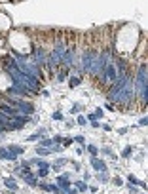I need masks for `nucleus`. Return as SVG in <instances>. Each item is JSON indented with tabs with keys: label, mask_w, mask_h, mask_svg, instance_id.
Returning a JSON list of instances; mask_svg holds the SVG:
<instances>
[{
	"label": "nucleus",
	"mask_w": 148,
	"mask_h": 194,
	"mask_svg": "<svg viewBox=\"0 0 148 194\" xmlns=\"http://www.w3.org/2000/svg\"><path fill=\"white\" fill-rule=\"evenodd\" d=\"M57 187H59V190H63V192H72L70 183H68V175H66V173L57 177Z\"/></svg>",
	"instance_id": "1"
},
{
	"label": "nucleus",
	"mask_w": 148,
	"mask_h": 194,
	"mask_svg": "<svg viewBox=\"0 0 148 194\" xmlns=\"http://www.w3.org/2000/svg\"><path fill=\"white\" fill-rule=\"evenodd\" d=\"M91 167L95 171H106V164L102 162V160H99V158H93V156H91Z\"/></svg>",
	"instance_id": "2"
},
{
	"label": "nucleus",
	"mask_w": 148,
	"mask_h": 194,
	"mask_svg": "<svg viewBox=\"0 0 148 194\" xmlns=\"http://www.w3.org/2000/svg\"><path fill=\"white\" fill-rule=\"evenodd\" d=\"M23 179H25V183H27V185H30V187H36L38 185V175L30 173V171H27V173L23 175Z\"/></svg>",
	"instance_id": "3"
},
{
	"label": "nucleus",
	"mask_w": 148,
	"mask_h": 194,
	"mask_svg": "<svg viewBox=\"0 0 148 194\" xmlns=\"http://www.w3.org/2000/svg\"><path fill=\"white\" fill-rule=\"evenodd\" d=\"M8 151H10L11 154H14L15 158H17V156H21L23 152H25V148H23L21 145H10V147H8Z\"/></svg>",
	"instance_id": "4"
},
{
	"label": "nucleus",
	"mask_w": 148,
	"mask_h": 194,
	"mask_svg": "<svg viewBox=\"0 0 148 194\" xmlns=\"http://www.w3.org/2000/svg\"><path fill=\"white\" fill-rule=\"evenodd\" d=\"M10 29V17L0 11V31H8Z\"/></svg>",
	"instance_id": "5"
},
{
	"label": "nucleus",
	"mask_w": 148,
	"mask_h": 194,
	"mask_svg": "<svg viewBox=\"0 0 148 194\" xmlns=\"http://www.w3.org/2000/svg\"><path fill=\"white\" fill-rule=\"evenodd\" d=\"M0 160H11V162H15V156L14 154H11L10 151H8V148H0Z\"/></svg>",
	"instance_id": "6"
},
{
	"label": "nucleus",
	"mask_w": 148,
	"mask_h": 194,
	"mask_svg": "<svg viewBox=\"0 0 148 194\" xmlns=\"http://www.w3.org/2000/svg\"><path fill=\"white\" fill-rule=\"evenodd\" d=\"M4 185H6L10 190H17V181H15L14 177H6V179H4Z\"/></svg>",
	"instance_id": "7"
},
{
	"label": "nucleus",
	"mask_w": 148,
	"mask_h": 194,
	"mask_svg": "<svg viewBox=\"0 0 148 194\" xmlns=\"http://www.w3.org/2000/svg\"><path fill=\"white\" fill-rule=\"evenodd\" d=\"M36 152H38L40 156H50V154H51V148H46V147L40 145V147L36 148Z\"/></svg>",
	"instance_id": "8"
},
{
	"label": "nucleus",
	"mask_w": 148,
	"mask_h": 194,
	"mask_svg": "<svg viewBox=\"0 0 148 194\" xmlns=\"http://www.w3.org/2000/svg\"><path fill=\"white\" fill-rule=\"evenodd\" d=\"M48 173H50V166H40V169H38V177H48Z\"/></svg>",
	"instance_id": "9"
},
{
	"label": "nucleus",
	"mask_w": 148,
	"mask_h": 194,
	"mask_svg": "<svg viewBox=\"0 0 148 194\" xmlns=\"http://www.w3.org/2000/svg\"><path fill=\"white\" fill-rule=\"evenodd\" d=\"M86 148H87V152H89L91 156H97V154H99V148H97L95 145H87Z\"/></svg>",
	"instance_id": "10"
},
{
	"label": "nucleus",
	"mask_w": 148,
	"mask_h": 194,
	"mask_svg": "<svg viewBox=\"0 0 148 194\" xmlns=\"http://www.w3.org/2000/svg\"><path fill=\"white\" fill-rule=\"evenodd\" d=\"M76 188H78V190H82V192H86V190H87L86 181H76Z\"/></svg>",
	"instance_id": "11"
},
{
	"label": "nucleus",
	"mask_w": 148,
	"mask_h": 194,
	"mask_svg": "<svg viewBox=\"0 0 148 194\" xmlns=\"http://www.w3.org/2000/svg\"><path fill=\"white\" fill-rule=\"evenodd\" d=\"M80 82H82V78H80V76H72V78H70V88H74V86H78Z\"/></svg>",
	"instance_id": "12"
},
{
	"label": "nucleus",
	"mask_w": 148,
	"mask_h": 194,
	"mask_svg": "<svg viewBox=\"0 0 148 194\" xmlns=\"http://www.w3.org/2000/svg\"><path fill=\"white\" fill-rule=\"evenodd\" d=\"M40 145H42V147H51V145H53V141H51V139H42V143H40Z\"/></svg>",
	"instance_id": "13"
},
{
	"label": "nucleus",
	"mask_w": 148,
	"mask_h": 194,
	"mask_svg": "<svg viewBox=\"0 0 148 194\" xmlns=\"http://www.w3.org/2000/svg\"><path fill=\"white\" fill-rule=\"evenodd\" d=\"M99 181H101V183H106V181H108L106 175H105V171H99Z\"/></svg>",
	"instance_id": "14"
},
{
	"label": "nucleus",
	"mask_w": 148,
	"mask_h": 194,
	"mask_svg": "<svg viewBox=\"0 0 148 194\" xmlns=\"http://www.w3.org/2000/svg\"><path fill=\"white\" fill-rule=\"evenodd\" d=\"M131 152H133V151H131V147H127V148H125V151L122 152V156H123V158H127V156H131Z\"/></svg>",
	"instance_id": "15"
},
{
	"label": "nucleus",
	"mask_w": 148,
	"mask_h": 194,
	"mask_svg": "<svg viewBox=\"0 0 148 194\" xmlns=\"http://www.w3.org/2000/svg\"><path fill=\"white\" fill-rule=\"evenodd\" d=\"M40 137H42L40 133H34V135H30V137H29V141H38Z\"/></svg>",
	"instance_id": "16"
},
{
	"label": "nucleus",
	"mask_w": 148,
	"mask_h": 194,
	"mask_svg": "<svg viewBox=\"0 0 148 194\" xmlns=\"http://www.w3.org/2000/svg\"><path fill=\"white\" fill-rule=\"evenodd\" d=\"M114 185H118V187H122V185H123V181H122L120 177H114Z\"/></svg>",
	"instance_id": "17"
},
{
	"label": "nucleus",
	"mask_w": 148,
	"mask_h": 194,
	"mask_svg": "<svg viewBox=\"0 0 148 194\" xmlns=\"http://www.w3.org/2000/svg\"><path fill=\"white\" fill-rule=\"evenodd\" d=\"M53 120H63V114L61 112H55L53 114Z\"/></svg>",
	"instance_id": "18"
},
{
	"label": "nucleus",
	"mask_w": 148,
	"mask_h": 194,
	"mask_svg": "<svg viewBox=\"0 0 148 194\" xmlns=\"http://www.w3.org/2000/svg\"><path fill=\"white\" fill-rule=\"evenodd\" d=\"M101 116H102V110L97 109V110H95V118H101Z\"/></svg>",
	"instance_id": "19"
},
{
	"label": "nucleus",
	"mask_w": 148,
	"mask_h": 194,
	"mask_svg": "<svg viewBox=\"0 0 148 194\" xmlns=\"http://www.w3.org/2000/svg\"><path fill=\"white\" fill-rule=\"evenodd\" d=\"M78 124H80V126H84V124H86V120H84V116H78Z\"/></svg>",
	"instance_id": "20"
},
{
	"label": "nucleus",
	"mask_w": 148,
	"mask_h": 194,
	"mask_svg": "<svg viewBox=\"0 0 148 194\" xmlns=\"http://www.w3.org/2000/svg\"><path fill=\"white\" fill-rule=\"evenodd\" d=\"M4 2H6V0H4Z\"/></svg>",
	"instance_id": "21"
}]
</instances>
